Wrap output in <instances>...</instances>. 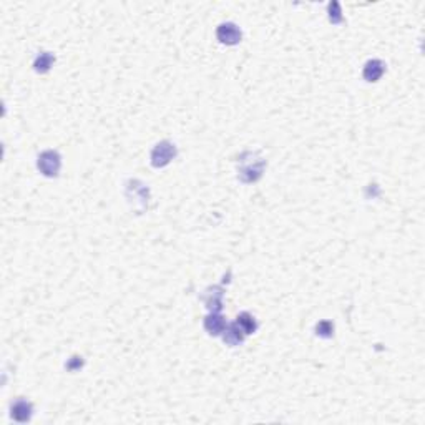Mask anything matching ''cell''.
<instances>
[{
    "label": "cell",
    "mask_w": 425,
    "mask_h": 425,
    "mask_svg": "<svg viewBox=\"0 0 425 425\" xmlns=\"http://www.w3.org/2000/svg\"><path fill=\"white\" fill-rule=\"evenodd\" d=\"M38 168L45 176H55L60 169V157L55 151H45L38 158Z\"/></svg>",
    "instance_id": "cell-1"
},
{
    "label": "cell",
    "mask_w": 425,
    "mask_h": 425,
    "mask_svg": "<svg viewBox=\"0 0 425 425\" xmlns=\"http://www.w3.org/2000/svg\"><path fill=\"white\" fill-rule=\"evenodd\" d=\"M175 153H176L175 151V146L171 143H166V141H163V143H160L153 150V154H151L153 165L154 166H165V165H168V163L175 158Z\"/></svg>",
    "instance_id": "cell-2"
},
{
    "label": "cell",
    "mask_w": 425,
    "mask_h": 425,
    "mask_svg": "<svg viewBox=\"0 0 425 425\" xmlns=\"http://www.w3.org/2000/svg\"><path fill=\"white\" fill-rule=\"evenodd\" d=\"M218 38L221 40L223 44L235 45L241 40V30L235 24H223L218 28Z\"/></svg>",
    "instance_id": "cell-3"
},
{
    "label": "cell",
    "mask_w": 425,
    "mask_h": 425,
    "mask_svg": "<svg viewBox=\"0 0 425 425\" xmlns=\"http://www.w3.org/2000/svg\"><path fill=\"white\" fill-rule=\"evenodd\" d=\"M32 415V405L25 400H18L12 407V417L18 422H27Z\"/></svg>",
    "instance_id": "cell-4"
},
{
    "label": "cell",
    "mask_w": 425,
    "mask_h": 425,
    "mask_svg": "<svg viewBox=\"0 0 425 425\" xmlns=\"http://www.w3.org/2000/svg\"><path fill=\"white\" fill-rule=\"evenodd\" d=\"M384 73V63L379 62V60H374V62H369L364 68V76L369 82H375L380 79V75Z\"/></svg>",
    "instance_id": "cell-5"
},
{
    "label": "cell",
    "mask_w": 425,
    "mask_h": 425,
    "mask_svg": "<svg viewBox=\"0 0 425 425\" xmlns=\"http://www.w3.org/2000/svg\"><path fill=\"white\" fill-rule=\"evenodd\" d=\"M204 327L209 331V334H221V332L226 329V322L221 316H209L206 319V322H204Z\"/></svg>",
    "instance_id": "cell-6"
},
{
    "label": "cell",
    "mask_w": 425,
    "mask_h": 425,
    "mask_svg": "<svg viewBox=\"0 0 425 425\" xmlns=\"http://www.w3.org/2000/svg\"><path fill=\"white\" fill-rule=\"evenodd\" d=\"M238 327H241V331L244 334H251V332L256 331V322H254V317H251L247 313L241 314L238 317Z\"/></svg>",
    "instance_id": "cell-7"
},
{
    "label": "cell",
    "mask_w": 425,
    "mask_h": 425,
    "mask_svg": "<svg viewBox=\"0 0 425 425\" xmlns=\"http://www.w3.org/2000/svg\"><path fill=\"white\" fill-rule=\"evenodd\" d=\"M241 327L238 329V324L236 325H233V327L229 329V332L228 334L224 336V341L228 342V344H231V345H236V344H239V342H243V339H244V336L241 334Z\"/></svg>",
    "instance_id": "cell-8"
},
{
    "label": "cell",
    "mask_w": 425,
    "mask_h": 425,
    "mask_svg": "<svg viewBox=\"0 0 425 425\" xmlns=\"http://www.w3.org/2000/svg\"><path fill=\"white\" fill-rule=\"evenodd\" d=\"M52 62H53V56L50 53H42L37 59V62H35V68H37L38 72H47V70L50 68Z\"/></svg>",
    "instance_id": "cell-9"
}]
</instances>
